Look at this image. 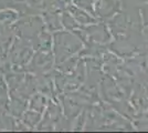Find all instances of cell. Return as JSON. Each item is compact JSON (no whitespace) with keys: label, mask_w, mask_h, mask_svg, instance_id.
<instances>
[]
</instances>
